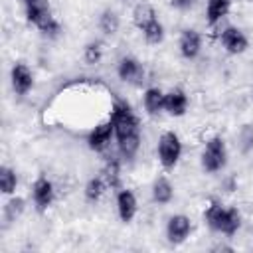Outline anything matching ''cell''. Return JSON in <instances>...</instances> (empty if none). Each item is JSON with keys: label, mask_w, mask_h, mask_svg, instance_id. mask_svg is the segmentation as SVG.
<instances>
[{"label": "cell", "mask_w": 253, "mask_h": 253, "mask_svg": "<svg viewBox=\"0 0 253 253\" xmlns=\"http://www.w3.org/2000/svg\"><path fill=\"white\" fill-rule=\"evenodd\" d=\"M24 208H26V202H24L20 196H12V198L6 202V206H4V219H6V223L16 221V219L22 215Z\"/></svg>", "instance_id": "cell-23"}, {"label": "cell", "mask_w": 253, "mask_h": 253, "mask_svg": "<svg viewBox=\"0 0 253 253\" xmlns=\"http://www.w3.org/2000/svg\"><path fill=\"white\" fill-rule=\"evenodd\" d=\"M194 4V0H172V6L178 8V10H186Z\"/></svg>", "instance_id": "cell-26"}, {"label": "cell", "mask_w": 253, "mask_h": 253, "mask_svg": "<svg viewBox=\"0 0 253 253\" xmlns=\"http://www.w3.org/2000/svg\"><path fill=\"white\" fill-rule=\"evenodd\" d=\"M26 20L47 38H57L61 34V24L53 16L49 0H22Z\"/></svg>", "instance_id": "cell-2"}, {"label": "cell", "mask_w": 253, "mask_h": 253, "mask_svg": "<svg viewBox=\"0 0 253 253\" xmlns=\"http://www.w3.org/2000/svg\"><path fill=\"white\" fill-rule=\"evenodd\" d=\"M83 59H85V63H89V65L99 63V61L103 59V43H101L99 40L89 42V43L83 47Z\"/></svg>", "instance_id": "cell-24"}, {"label": "cell", "mask_w": 253, "mask_h": 253, "mask_svg": "<svg viewBox=\"0 0 253 253\" xmlns=\"http://www.w3.org/2000/svg\"><path fill=\"white\" fill-rule=\"evenodd\" d=\"M32 200L38 211H45L53 200H55V188L53 182L47 176H38L36 182L32 184Z\"/></svg>", "instance_id": "cell-8"}, {"label": "cell", "mask_w": 253, "mask_h": 253, "mask_svg": "<svg viewBox=\"0 0 253 253\" xmlns=\"http://www.w3.org/2000/svg\"><path fill=\"white\" fill-rule=\"evenodd\" d=\"M136 211H138V202H136L134 192L128 188H121L117 192V213H119L121 221L130 223L134 219Z\"/></svg>", "instance_id": "cell-12"}, {"label": "cell", "mask_w": 253, "mask_h": 253, "mask_svg": "<svg viewBox=\"0 0 253 253\" xmlns=\"http://www.w3.org/2000/svg\"><path fill=\"white\" fill-rule=\"evenodd\" d=\"M156 154H158V162L164 170H174L180 162L182 156V140L174 130H166L160 134L158 138V146H156Z\"/></svg>", "instance_id": "cell-5"}, {"label": "cell", "mask_w": 253, "mask_h": 253, "mask_svg": "<svg viewBox=\"0 0 253 253\" xmlns=\"http://www.w3.org/2000/svg\"><path fill=\"white\" fill-rule=\"evenodd\" d=\"M119 26H121V20H119V16H117L113 10L107 8V10L101 12V16H99V30H101L105 36L117 34Z\"/></svg>", "instance_id": "cell-21"}, {"label": "cell", "mask_w": 253, "mask_h": 253, "mask_svg": "<svg viewBox=\"0 0 253 253\" xmlns=\"http://www.w3.org/2000/svg\"><path fill=\"white\" fill-rule=\"evenodd\" d=\"M107 186H109V184H107L105 176H93V178H89V182L85 184V190H83L85 200H87L89 204L99 202V200H101V196L105 194Z\"/></svg>", "instance_id": "cell-18"}, {"label": "cell", "mask_w": 253, "mask_h": 253, "mask_svg": "<svg viewBox=\"0 0 253 253\" xmlns=\"http://www.w3.org/2000/svg\"><path fill=\"white\" fill-rule=\"evenodd\" d=\"M188 111V95L184 89L176 87L172 91L166 93L164 99V113H168L170 117H182Z\"/></svg>", "instance_id": "cell-14"}, {"label": "cell", "mask_w": 253, "mask_h": 253, "mask_svg": "<svg viewBox=\"0 0 253 253\" xmlns=\"http://www.w3.org/2000/svg\"><path fill=\"white\" fill-rule=\"evenodd\" d=\"M178 49H180V55L184 59H196L202 51V36L198 30H184L180 34V40H178Z\"/></svg>", "instance_id": "cell-13"}, {"label": "cell", "mask_w": 253, "mask_h": 253, "mask_svg": "<svg viewBox=\"0 0 253 253\" xmlns=\"http://www.w3.org/2000/svg\"><path fill=\"white\" fill-rule=\"evenodd\" d=\"M113 136H115V126H113L111 119H107V121L95 125V126L89 130V134H87V146H89L93 152H103V150L111 144Z\"/></svg>", "instance_id": "cell-9"}, {"label": "cell", "mask_w": 253, "mask_h": 253, "mask_svg": "<svg viewBox=\"0 0 253 253\" xmlns=\"http://www.w3.org/2000/svg\"><path fill=\"white\" fill-rule=\"evenodd\" d=\"M229 8H231V0H208V4H206V20H208V24L210 26L219 24L229 14Z\"/></svg>", "instance_id": "cell-17"}, {"label": "cell", "mask_w": 253, "mask_h": 253, "mask_svg": "<svg viewBox=\"0 0 253 253\" xmlns=\"http://www.w3.org/2000/svg\"><path fill=\"white\" fill-rule=\"evenodd\" d=\"M219 42L223 45V49L231 55H241L243 51H247L249 47V40L245 36V32L237 26H227L221 30L219 34Z\"/></svg>", "instance_id": "cell-6"}, {"label": "cell", "mask_w": 253, "mask_h": 253, "mask_svg": "<svg viewBox=\"0 0 253 253\" xmlns=\"http://www.w3.org/2000/svg\"><path fill=\"white\" fill-rule=\"evenodd\" d=\"M140 32H142L144 40L148 43H152V45H158V43L164 42V26H162V22L158 18H154L152 22H148Z\"/></svg>", "instance_id": "cell-20"}, {"label": "cell", "mask_w": 253, "mask_h": 253, "mask_svg": "<svg viewBox=\"0 0 253 253\" xmlns=\"http://www.w3.org/2000/svg\"><path fill=\"white\" fill-rule=\"evenodd\" d=\"M190 231H192V221L184 213H174L166 221V237L172 245H182L190 237Z\"/></svg>", "instance_id": "cell-11"}, {"label": "cell", "mask_w": 253, "mask_h": 253, "mask_svg": "<svg viewBox=\"0 0 253 253\" xmlns=\"http://www.w3.org/2000/svg\"><path fill=\"white\" fill-rule=\"evenodd\" d=\"M202 168L208 172V174H215V172H221L227 164V146H225V140L221 136H211L208 138L204 150H202Z\"/></svg>", "instance_id": "cell-4"}, {"label": "cell", "mask_w": 253, "mask_h": 253, "mask_svg": "<svg viewBox=\"0 0 253 253\" xmlns=\"http://www.w3.org/2000/svg\"><path fill=\"white\" fill-rule=\"evenodd\" d=\"M18 186V174L16 170H12L10 166H2L0 168V190L4 196H12L16 192Z\"/></svg>", "instance_id": "cell-22"}, {"label": "cell", "mask_w": 253, "mask_h": 253, "mask_svg": "<svg viewBox=\"0 0 253 253\" xmlns=\"http://www.w3.org/2000/svg\"><path fill=\"white\" fill-rule=\"evenodd\" d=\"M154 18H158V16H156L154 8H152L150 4H146V2L136 4L134 10H132V22H134V26H136L138 30H142V28H144L148 22H152Z\"/></svg>", "instance_id": "cell-19"}, {"label": "cell", "mask_w": 253, "mask_h": 253, "mask_svg": "<svg viewBox=\"0 0 253 253\" xmlns=\"http://www.w3.org/2000/svg\"><path fill=\"white\" fill-rule=\"evenodd\" d=\"M10 85L18 97H26L34 87V73L24 61H16L10 69Z\"/></svg>", "instance_id": "cell-7"}, {"label": "cell", "mask_w": 253, "mask_h": 253, "mask_svg": "<svg viewBox=\"0 0 253 253\" xmlns=\"http://www.w3.org/2000/svg\"><path fill=\"white\" fill-rule=\"evenodd\" d=\"M117 75L121 81L125 83H130V85H140L142 79H144V67L142 63L132 57V55H125L119 59L117 63Z\"/></svg>", "instance_id": "cell-10"}, {"label": "cell", "mask_w": 253, "mask_h": 253, "mask_svg": "<svg viewBox=\"0 0 253 253\" xmlns=\"http://www.w3.org/2000/svg\"><path fill=\"white\" fill-rule=\"evenodd\" d=\"M204 219L210 229L223 233V235H235L241 227V213L237 208H225L219 202H210V206L204 210Z\"/></svg>", "instance_id": "cell-3"}, {"label": "cell", "mask_w": 253, "mask_h": 253, "mask_svg": "<svg viewBox=\"0 0 253 253\" xmlns=\"http://www.w3.org/2000/svg\"><path fill=\"white\" fill-rule=\"evenodd\" d=\"M113 126H115V138L119 146V154L125 160H132L140 148V121L130 109V105L123 99H115L111 105V115H109Z\"/></svg>", "instance_id": "cell-1"}, {"label": "cell", "mask_w": 253, "mask_h": 253, "mask_svg": "<svg viewBox=\"0 0 253 253\" xmlns=\"http://www.w3.org/2000/svg\"><path fill=\"white\" fill-rule=\"evenodd\" d=\"M164 99H166V93L158 87H148L142 95V105H144V111L148 115H158L164 111Z\"/></svg>", "instance_id": "cell-15"}, {"label": "cell", "mask_w": 253, "mask_h": 253, "mask_svg": "<svg viewBox=\"0 0 253 253\" xmlns=\"http://www.w3.org/2000/svg\"><path fill=\"white\" fill-rule=\"evenodd\" d=\"M103 176H105V180H107V184L111 188H117L119 186V180H121V162L117 158H109L107 164H105Z\"/></svg>", "instance_id": "cell-25"}, {"label": "cell", "mask_w": 253, "mask_h": 253, "mask_svg": "<svg viewBox=\"0 0 253 253\" xmlns=\"http://www.w3.org/2000/svg\"><path fill=\"white\" fill-rule=\"evenodd\" d=\"M174 198V186L172 182L166 178V176H158L152 184V200L158 204V206H166L170 204Z\"/></svg>", "instance_id": "cell-16"}]
</instances>
